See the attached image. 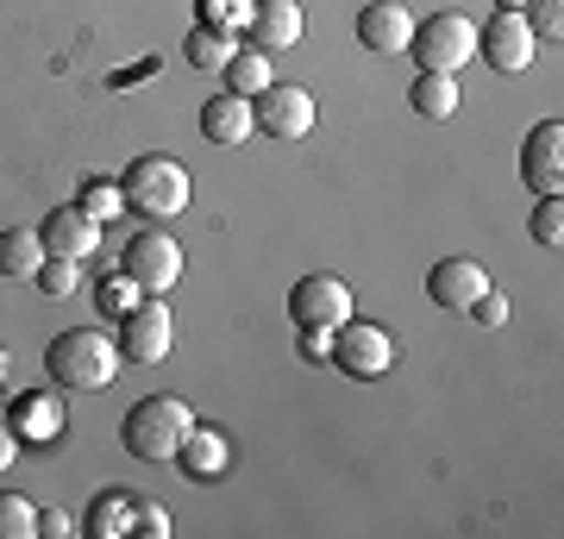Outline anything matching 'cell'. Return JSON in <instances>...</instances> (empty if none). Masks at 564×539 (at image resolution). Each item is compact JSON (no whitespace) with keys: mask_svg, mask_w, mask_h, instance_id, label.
Instances as JSON below:
<instances>
[{"mask_svg":"<svg viewBox=\"0 0 564 539\" xmlns=\"http://www.w3.org/2000/svg\"><path fill=\"white\" fill-rule=\"evenodd\" d=\"M170 339H176V314H170L163 295H139L132 314H120V358L158 364V358H170Z\"/></svg>","mask_w":564,"mask_h":539,"instance_id":"cell-7","label":"cell"},{"mask_svg":"<svg viewBox=\"0 0 564 539\" xmlns=\"http://www.w3.org/2000/svg\"><path fill=\"white\" fill-rule=\"evenodd\" d=\"M333 364H339L345 377H383L389 364H395V339H389L377 320H345L333 326Z\"/></svg>","mask_w":564,"mask_h":539,"instance_id":"cell-8","label":"cell"},{"mask_svg":"<svg viewBox=\"0 0 564 539\" xmlns=\"http://www.w3.org/2000/svg\"><path fill=\"white\" fill-rule=\"evenodd\" d=\"M195 427V408L182 396H144V401H132L126 408V420H120V440H126V452L132 459H144V464H163V459H176V445H182V433Z\"/></svg>","mask_w":564,"mask_h":539,"instance_id":"cell-2","label":"cell"},{"mask_svg":"<svg viewBox=\"0 0 564 539\" xmlns=\"http://www.w3.org/2000/svg\"><path fill=\"white\" fill-rule=\"evenodd\" d=\"M527 0H496V13H521Z\"/></svg>","mask_w":564,"mask_h":539,"instance_id":"cell-36","label":"cell"},{"mask_svg":"<svg viewBox=\"0 0 564 539\" xmlns=\"http://www.w3.org/2000/svg\"><path fill=\"white\" fill-rule=\"evenodd\" d=\"M32 282L44 289V301H69V295H76V282H82V263L76 258H44Z\"/></svg>","mask_w":564,"mask_h":539,"instance_id":"cell-26","label":"cell"},{"mask_svg":"<svg viewBox=\"0 0 564 539\" xmlns=\"http://www.w3.org/2000/svg\"><path fill=\"white\" fill-rule=\"evenodd\" d=\"M232 51H239V32H226V25L202 20L195 32H188V63H195V69H226Z\"/></svg>","mask_w":564,"mask_h":539,"instance_id":"cell-23","label":"cell"},{"mask_svg":"<svg viewBox=\"0 0 564 539\" xmlns=\"http://www.w3.org/2000/svg\"><path fill=\"white\" fill-rule=\"evenodd\" d=\"M132 301H139V282L126 277V270H120V277H107L101 289H95V308H101V314H113V320L132 314Z\"/></svg>","mask_w":564,"mask_h":539,"instance_id":"cell-28","label":"cell"},{"mask_svg":"<svg viewBox=\"0 0 564 539\" xmlns=\"http://www.w3.org/2000/svg\"><path fill=\"white\" fill-rule=\"evenodd\" d=\"M251 51H295L302 44V32H307V20H302V0H258V13H251Z\"/></svg>","mask_w":564,"mask_h":539,"instance_id":"cell-14","label":"cell"},{"mask_svg":"<svg viewBox=\"0 0 564 539\" xmlns=\"http://www.w3.org/2000/svg\"><path fill=\"white\" fill-rule=\"evenodd\" d=\"M120 339L113 333H101V326H69V333H57V339L44 345V370H51V382L57 389H76V396H88V389H107V382L120 377Z\"/></svg>","mask_w":564,"mask_h":539,"instance_id":"cell-1","label":"cell"},{"mask_svg":"<svg viewBox=\"0 0 564 539\" xmlns=\"http://www.w3.org/2000/svg\"><path fill=\"white\" fill-rule=\"evenodd\" d=\"M408 57L421 69H440V76H458L464 63L477 57V20L445 7V13H426L414 20V39H408Z\"/></svg>","mask_w":564,"mask_h":539,"instance_id":"cell-4","label":"cell"},{"mask_svg":"<svg viewBox=\"0 0 564 539\" xmlns=\"http://www.w3.org/2000/svg\"><path fill=\"white\" fill-rule=\"evenodd\" d=\"M51 258L39 239V226H7L0 233V277H39V263Z\"/></svg>","mask_w":564,"mask_h":539,"instance_id":"cell-20","label":"cell"},{"mask_svg":"<svg viewBox=\"0 0 564 539\" xmlns=\"http://www.w3.org/2000/svg\"><path fill=\"white\" fill-rule=\"evenodd\" d=\"M0 539H39V508H32V496L0 489Z\"/></svg>","mask_w":564,"mask_h":539,"instance_id":"cell-25","label":"cell"},{"mask_svg":"<svg viewBox=\"0 0 564 539\" xmlns=\"http://www.w3.org/2000/svg\"><path fill=\"white\" fill-rule=\"evenodd\" d=\"M120 270L139 282V295H170L182 282V245L163 226H144L139 239L120 251Z\"/></svg>","mask_w":564,"mask_h":539,"instance_id":"cell-5","label":"cell"},{"mask_svg":"<svg viewBox=\"0 0 564 539\" xmlns=\"http://www.w3.org/2000/svg\"><path fill=\"white\" fill-rule=\"evenodd\" d=\"M464 314L477 320V326H502V320H508V295H496V289H484V295L470 301Z\"/></svg>","mask_w":564,"mask_h":539,"instance_id":"cell-32","label":"cell"},{"mask_svg":"<svg viewBox=\"0 0 564 539\" xmlns=\"http://www.w3.org/2000/svg\"><path fill=\"white\" fill-rule=\"evenodd\" d=\"M76 207L88 214V220H120L126 214V195H120V182H107V176H88L82 182V195H76Z\"/></svg>","mask_w":564,"mask_h":539,"instance_id":"cell-24","label":"cell"},{"mask_svg":"<svg viewBox=\"0 0 564 539\" xmlns=\"http://www.w3.org/2000/svg\"><path fill=\"white\" fill-rule=\"evenodd\" d=\"M132 533L163 539V533H170V515H163V508H151V502H139V520H132Z\"/></svg>","mask_w":564,"mask_h":539,"instance_id":"cell-33","label":"cell"},{"mask_svg":"<svg viewBox=\"0 0 564 539\" xmlns=\"http://www.w3.org/2000/svg\"><path fill=\"white\" fill-rule=\"evenodd\" d=\"M521 182L533 195H564V120H540L521 144Z\"/></svg>","mask_w":564,"mask_h":539,"instance_id":"cell-10","label":"cell"},{"mask_svg":"<svg viewBox=\"0 0 564 539\" xmlns=\"http://www.w3.org/2000/svg\"><path fill=\"white\" fill-rule=\"evenodd\" d=\"M120 195L132 214H144V220H176L182 207H188V170H182L176 158H163V151H144V158L126 163L120 176Z\"/></svg>","mask_w":564,"mask_h":539,"instance_id":"cell-3","label":"cell"},{"mask_svg":"<svg viewBox=\"0 0 564 539\" xmlns=\"http://www.w3.org/2000/svg\"><path fill=\"white\" fill-rule=\"evenodd\" d=\"M521 20L533 25V39H552V44H558V32H564V0H527Z\"/></svg>","mask_w":564,"mask_h":539,"instance_id":"cell-30","label":"cell"},{"mask_svg":"<svg viewBox=\"0 0 564 539\" xmlns=\"http://www.w3.org/2000/svg\"><path fill=\"white\" fill-rule=\"evenodd\" d=\"M540 39H533V25L521 13H496L489 25H477V57L496 69V76H521L527 63H533Z\"/></svg>","mask_w":564,"mask_h":539,"instance_id":"cell-9","label":"cell"},{"mask_svg":"<svg viewBox=\"0 0 564 539\" xmlns=\"http://www.w3.org/2000/svg\"><path fill=\"white\" fill-rule=\"evenodd\" d=\"M0 377H7V352H0Z\"/></svg>","mask_w":564,"mask_h":539,"instance_id":"cell-37","label":"cell"},{"mask_svg":"<svg viewBox=\"0 0 564 539\" xmlns=\"http://www.w3.org/2000/svg\"><path fill=\"white\" fill-rule=\"evenodd\" d=\"M220 76H226V95H245V100L276 82L270 76V51H232V63H226Z\"/></svg>","mask_w":564,"mask_h":539,"instance_id":"cell-22","label":"cell"},{"mask_svg":"<svg viewBox=\"0 0 564 539\" xmlns=\"http://www.w3.org/2000/svg\"><path fill=\"white\" fill-rule=\"evenodd\" d=\"M258 13V0H202V20L207 25H226V32H245Z\"/></svg>","mask_w":564,"mask_h":539,"instance_id":"cell-29","label":"cell"},{"mask_svg":"<svg viewBox=\"0 0 564 539\" xmlns=\"http://www.w3.org/2000/svg\"><path fill=\"white\" fill-rule=\"evenodd\" d=\"M527 233H533V245H558L564 239V201L558 195H540L533 220H527Z\"/></svg>","mask_w":564,"mask_h":539,"instance_id":"cell-27","label":"cell"},{"mask_svg":"<svg viewBox=\"0 0 564 539\" xmlns=\"http://www.w3.org/2000/svg\"><path fill=\"white\" fill-rule=\"evenodd\" d=\"M251 132H258V120H251V100H245V95H214V100H202V139H207V144L239 151V144H251Z\"/></svg>","mask_w":564,"mask_h":539,"instance_id":"cell-17","label":"cell"},{"mask_svg":"<svg viewBox=\"0 0 564 539\" xmlns=\"http://www.w3.org/2000/svg\"><path fill=\"white\" fill-rule=\"evenodd\" d=\"M170 464H182V477H195V483H214V477H226V464H232V445H226V433L220 427H188L182 433V445H176V459Z\"/></svg>","mask_w":564,"mask_h":539,"instance_id":"cell-16","label":"cell"},{"mask_svg":"<svg viewBox=\"0 0 564 539\" xmlns=\"http://www.w3.org/2000/svg\"><path fill=\"white\" fill-rule=\"evenodd\" d=\"M295 352L307 364H333V326H295Z\"/></svg>","mask_w":564,"mask_h":539,"instance_id":"cell-31","label":"cell"},{"mask_svg":"<svg viewBox=\"0 0 564 539\" xmlns=\"http://www.w3.org/2000/svg\"><path fill=\"white\" fill-rule=\"evenodd\" d=\"M69 527H76V520H69V515H57V508H51V515H39V533H44V539L69 533Z\"/></svg>","mask_w":564,"mask_h":539,"instance_id":"cell-35","label":"cell"},{"mask_svg":"<svg viewBox=\"0 0 564 539\" xmlns=\"http://www.w3.org/2000/svg\"><path fill=\"white\" fill-rule=\"evenodd\" d=\"M289 320L295 326H345L351 320V289L339 277H302L289 289Z\"/></svg>","mask_w":564,"mask_h":539,"instance_id":"cell-11","label":"cell"},{"mask_svg":"<svg viewBox=\"0 0 564 539\" xmlns=\"http://www.w3.org/2000/svg\"><path fill=\"white\" fill-rule=\"evenodd\" d=\"M251 120H258L263 139L295 144L314 132V95H307L302 82H270L263 95H251Z\"/></svg>","mask_w":564,"mask_h":539,"instance_id":"cell-6","label":"cell"},{"mask_svg":"<svg viewBox=\"0 0 564 539\" xmlns=\"http://www.w3.org/2000/svg\"><path fill=\"white\" fill-rule=\"evenodd\" d=\"M408 39H414V13L402 0H370L358 13V44L377 51V57H408Z\"/></svg>","mask_w":564,"mask_h":539,"instance_id":"cell-12","label":"cell"},{"mask_svg":"<svg viewBox=\"0 0 564 539\" xmlns=\"http://www.w3.org/2000/svg\"><path fill=\"white\" fill-rule=\"evenodd\" d=\"M408 100H414V114H421V120H452L464 95H458V76L421 69V76H414V88H408Z\"/></svg>","mask_w":564,"mask_h":539,"instance_id":"cell-19","label":"cell"},{"mask_svg":"<svg viewBox=\"0 0 564 539\" xmlns=\"http://www.w3.org/2000/svg\"><path fill=\"white\" fill-rule=\"evenodd\" d=\"M132 520H139V496H132V489H107V496H95V508H88L82 527H88L95 539H126Z\"/></svg>","mask_w":564,"mask_h":539,"instance_id":"cell-18","label":"cell"},{"mask_svg":"<svg viewBox=\"0 0 564 539\" xmlns=\"http://www.w3.org/2000/svg\"><path fill=\"white\" fill-rule=\"evenodd\" d=\"M39 239H44L51 258H76L82 263V258H95V251H101V220H88L76 201H69V207H57V214L39 226Z\"/></svg>","mask_w":564,"mask_h":539,"instance_id":"cell-13","label":"cell"},{"mask_svg":"<svg viewBox=\"0 0 564 539\" xmlns=\"http://www.w3.org/2000/svg\"><path fill=\"white\" fill-rule=\"evenodd\" d=\"M484 289H489V270L477 258H440L426 270V301H440V308H470Z\"/></svg>","mask_w":564,"mask_h":539,"instance_id":"cell-15","label":"cell"},{"mask_svg":"<svg viewBox=\"0 0 564 539\" xmlns=\"http://www.w3.org/2000/svg\"><path fill=\"white\" fill-rule=\"evenodd\" d=\"M20 440H57L63 433V401L57 396H20V408H13V420H7Z\"/></svg>","mask_w":564,"mask_h":539,"instance_id":"cell-21","label":"cell"},{"mask_svg":"<svg viewBox=\"0 0 564 539\" xmlns=\"http://www.w3.org/2000/svg\"><path fill=\"white\" fill-rule=\"evenodd\" d=\"M20 459V433H13V427H7V420H0V471H7V464Z\"/></svg>","mask_w":564,"mask_h":539,"instance_id":"cell-34","label":"cell"}]
</instances>
